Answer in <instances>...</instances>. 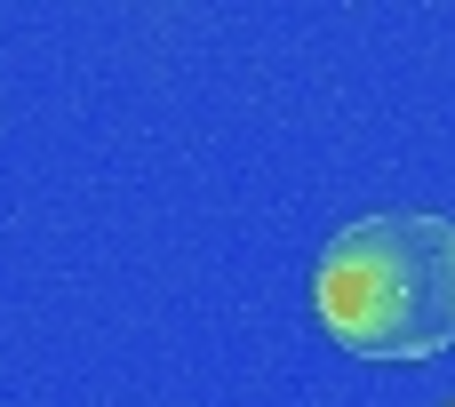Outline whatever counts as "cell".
<instances>
[{
  "label": "cell",
  "mask_w": 455,
  "mask_h": 407,
  "mask_svg": "<svg viewBox=\"0 0 455 407\" xmlns=\"http://www.w3.org/2000/svg\"><path fill=\"white\" fill-rule=\"evenodd\" d=\"M320 328L360 360H440L455 344V216H352L312 264Z\"/></svg>",
  "instance_id": "obj_1"
}]
</instances>
